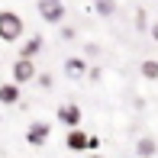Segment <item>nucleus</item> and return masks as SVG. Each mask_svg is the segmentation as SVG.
<instances>
[{
    "label": "nucleus",
    "mask_w": 158,
    "mask_h": 158,
    "mask_svg": "<svg viewBox=\"0 0 158 158\" xmlns=\"http://www.w3.org/2000/svg\"><path fill=\"white\" fill-rule=\"evenodd\" d=\"M23 29H26V23L16 10H0V42H19Z\"/></svg>",
    "instance_id": "nucleus-1"
},
{
    "label": "nucleus",
    "mask_w": 158,
    "mask_h": 158,
    "mask_svg": "<svg viewBox=\"0 0 158 158\" xmlns=\"http://www.w3.org/2000/svg\"><path fill=\"white\" fill-rule=\"evenodd\" d=\"M48 135H52V123H45V119H35V123H29V129H26V145L39 148L48 142Z\"/></svg>",
    "instance_id": "nucleus-4"
},
{
    "label": "nucleus",
    "mask_w": 158,
    "mask_h": 158,
    "mask_svg": "<svg viewBox=\"0 0 158 158\" xmlns=\"http://www.w3.org/2000/svg\"><path fill=\"white\" fill-rule=\"evenodd\" d=\"M35 74H39V71H35L32 61H26V58H16V61H13V84H16V87L35 81Z\"/></svg>",
    "instance_id": "nucleus-5"
},
{
    "label": "nucleus",
    "mask_w": 158,
    "mask_h": 158,
    "mask_svg": "<svg viewBox=\"0 0 158 158\" xmlns=\"http://www.w3.org/2000/svg\"><path fill=\"white\" fill-rule=\"evenodd\" d=\"M145 23H148V16H145V10H139V16H135V26H139V29H145Z\"/></svg>",
    "instance_id": "nucleus-15"
},
{
    "label": "nucleus",
    "mask_w": 158,
    "mask_h": 158,
    "mask_svg": "<svg viewBox=\"0 0 158 158\" xmlns=\"http://www.w3.org/2000/svg\"><path fill=\"white\" fill-rule=\"evenodd\" d=\"M64 74L71 77V81H77V77L87 74V61L77 58V55H71V58H64Z\"/></svg>",
    "instance_id": "nucleus-7"
},
{
    "label": "nucleus",
    "mask_w": 158,
    "mask_h": 158,
    "mask_svg": "<svg viewBox=\"0 0 158 158\" xmlns=\"http://www.w3.org/2000/svg\"><path fill=\"white\" fill-rule=\"evenodd\" d=\"M42 45H45V42H42V35H32V39H26L23 45H19V58H26V61H32L35 55L42 52Z\"/></svg>",
    "instance_id": "nucleus-9"
},
{
    "label": "nucleus",
    "mask_w": 158,
    "mask_h": 158,
    "mask_svg": "<svg viewBox=\"0 0 158 158\" xmlns=\"http://www.w3.org/2000/svg\"><path fill=\"white\" fill-rule=\"evenodd\" d=\"M55 116H58V123H64L68 129H77L81 126V106L68 100V103H61L58 110H55Z\"/></svg>",
    "instance_id": "nucleus-6"
},
{
    "label": "nucleus",
    "mask_w": 158,
    "mask_h": 158,
    "mask_svg": "<svg viewBox=\"0 0 158 158\" xmlns=\"http://www.w3.org/2000/svg\"><path fill=\"white\" fill-rule=\"evenodd\" d=\"M74 35H77V32H74V26H61V39H64V42H71Z\"/></svg>",
    "instance_id": "nucleus-14"
},
{
    "label": "nucleus",
    "mask_w": 158,
    "mask_h": 158,
    "mask_svg": "<svg viewBox=\"0 0 158 158\" xmlns=\"http://www.w3.org/2000/svg\"><path fill=\"white\" fill-rule=\"evenodd\" d=\"M87 158H103V155H97V152H94V155H87Z\"/></svg>",
    "instance_id": "nucleus-17"
},
{
    "label": "nucleus",
    "mask_w": 158,
    "mask_h": 158,
    "mask_svg": "<svg viewBox=\"0 0 158 158\" xmlns=\"http://www.w3.org/2000/svg\"><path fill=\"white\" fill-rule=\"evenodd\" d=\"M35 81H39V87H42V90H52V87H55V77L48 74V71H42V74H35Z\"/></svg>",
    "instance_id": "nucleus-13"
},
{
    "label": "nucleus",
    "mask_w": 158,
    "mask_h": 158,
    "mask_svg": "<svg viewBox=\"0 0 158 158\" xmlns=\"http://www.w3.org/2000/svg\"><path fill=\"white\" fill-rule=\"evenodd\" d=\"M94 10L100 16H113L116 13V0H94Z\"/></svg>",
    "instance_id": "nucleus-12"
},
{
    "label": "nucleus",
    "mask_w": 158,
    "mask_h": 158,
    "mask_svg": "<svg viewBox=\"0 0 158 158\" xmlns=\"http://www.w3.org/2000/svg\"><path fill=\"white\" fill-rule=\"evenodd\" d=\"M64 148H68V152H90V155H94L97 148H100V139H97V135L81 132V129H68V135H64Z\"/></svg>",
    "instance_id": "nucleus-2"
},
{
    "label": "nucleus",
    "mask_w": 158,
    "mask_h": 158,
    "mask_svg": "<svg viewBox=\"0 0 158 158\" xmlns=\"http://www.w3.org/2000/svg\"><path fill=\"white\" fill-rule=\"evenodd\" d=\"M19 97H23V90H19L13 81L0 84V103H3V106H16V103H19Z\"/></svg>",
    "instance_id": "nucleus-8"
},
{
    "label": "nucleus",
    "mask_w": 158,
    "mask_h": 158,
    "mask_svg": "<svg viewBox=\"0 0 158 158\" xmlns=\"http://www.w3.org/2000/svg\"><path fill=\"white\" fill-rule=\"evenodd\" d=\"M155 152H158V142L148 139V135L135 142V155H139V158H155Z\"/></svg>",
    "instance_id": "nucleus-10"
},
{
    "label": "nucleus",
    "mask_w": 158,
    "mask_h": 158,
    "mask_svg": "<svg viewBox=\"0 0 158 158\" xmlns=\"http://www.w3.org/2000/svg\"><path fill=\"white\" fill-rule=\"evenodd\" d=\"M35 6H39V16L42 23H52V26H61L64 23V3L61 0H35Z\"/></svg>",
    "instance_id": "nucleus-3"
},
{
    "label": "nucleus",
    "mask_w": 158,
    "mask_h": 158,
    "mask_svg": "<svg viewBox=\"0 0 158 158\" xmlns=\"http://www.w3.org/2000/svg\"><path fill=\"white\" fill-rule=\"evenodd\" d=\"M139 71H142V77H145V81H158V61H155V58H145Z\"/></svg>",
    "instance_id": "nucleus-11"
},
{
    "label": "nucleus",
    "mask_w": 158,
    "mask_h": 158,
    "mask_svg": "<svg viewBox=\"0 0 158 158\" xmlns=\"http://www.w3.org/2000/svg\"><path fill=\"white\" fill-rule=\"evenodd\" d=\"M152 42H158V23H152Z\"/></svg>",
    "instance_id": "nucleus-16"
}]
</instances>
